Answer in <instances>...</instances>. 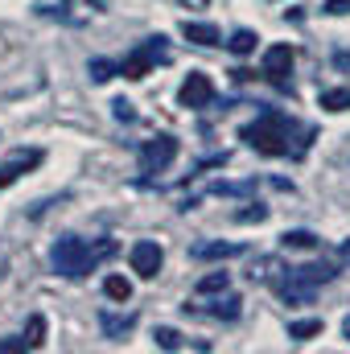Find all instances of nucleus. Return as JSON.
<instances>
[{"label": "nucleus", "instance_id": "obj_1", "mask_svg": "<svg viewBox=\"0 0 350 354\" xmlns=\"http://www.w3.org/2000/svg\"><path fill=\"white\" fill-rule=\"evenodd\" d=\"M116 256V243L111 239H79V235H62L54 248H50V264L58 276H66V280H79V276H87L95 268L103 264V260H111Z\"/></svg>", "mask_w": 350, "mask_h": 354}, {"label": "nucleus", "instance_id": "obj_2", "mask_svg": "<svg viewBox=\"0 0 350 354\" xmlns=\"http://www.w3.org/2000/svg\"><path fill=\"white\" fill-rule=\"evenodd\" d=\"M293 132H297V120H293L288 111L264 107L260 115H256V124H248L239 136H243L256 153H264V157H284V153L301 157V149H293Z\"/></svg>", "mask_w": 350, "mask_h": 354}, {"label": "nucleus", "instance_id": "obj_3", "mask_svg": "<svg viewBox=\"0 0 350 354\" xmlns=\"http://www.w3.org/2000/svg\"><path fill=\"white\" fill-rule=\"evenodd\" d=\"M334 276H338V268L326 264V260L305 264V268H284V276H280L276 292H280L288 305H309V301H313V292H317L322 284H330Z\"/></svg>", "mask_w": 350, "mask_h": 354}, {"label": "nucleus", "instance_id": "obj_4", "mask_svg": "<svg viewBox=\"0 0 350 354\" xmlns=\"http://www.w3.org/2000/svg\"><path fill=\"white\" fill-rule=\"evenodd\" d=\"M157 62H169V46H165L161 33H157V37H145V41L120 62V75H124V79H145Z\"/></svg>", "mask_w": 350, "mask_h": 354}, {"label": "nucleus", "instance_id": "obj_5", "mask_svg": "<svg viewBox=\"0 0 350 354\" xmlns=\"http://www.w3.org/2000/svg\"><path fill=\"white\" fill-rule=\"evenodd\" d=\"M177 153H181V145H177V136H169V132L145 140L140 153H136V157H140V174H165L177 161Z\"/></svg>", "mask_w": 350, "mask_h": 354}, {"label": "nucleus", "instance_id": "obj_6", "mask_svg": "<svg viewBox=\"0 0 350 354\" xmlns=\"http://www.w3.org/2000/svg\"><path fill=\"white\" fill-rule=\"evenodd\" d=\"M293 46L288 41H280V46H268L264 50V62H260V75L268 79V83H276L280 91H293L288 87V75H293Z\"/></svg>", "mask_w": 350, "mask_h": 354}, {"label": "nucleus", "instance_id": "obj_7", "mask_svg": "<svg viewBox=\"0 0 350 354\" xmlns=\"http://www.w3.org/2000/svg\"><path fill=\"white\" fill-rule=\"evenodd\" d=\"M128 264H132V272H136L140 280H153V276L161 272V264H165V252H161L157 239H140V243H132Z\"/></svg>", "mask_w": 350, "mask_h": 354}, {"label": "nucleus", "instance_id": "obj_8", "mask_svg": "<svg viewBox=\"0 0 350 354\" xmlns=\"http://www.w3.org/2000/svg\"><path fill=\"white\" fill-rule=\"evenodd\" d=\"M177 103H181V107H190V111L210 107V103H214V83H210V75L190 71V79L181 83V91H177Z\"/></svg>", "mask_w": 350, "mask_h": 354}, {"label": "nucleus", "instance_id": "obj_9", "mask_svg": "<svg viewBox=\"0 0 350 354\" xmlns=\"http://www.w3.org/2000/svg\"><path fill=\"white\" fill-rule=\"evenodd\" d=\"M181 37L194 46H223V33L210 21H181Z\"/></svg>", "mask_w": 350, "mask_h": 354}, {"label": "nucleus", "instance_id": "obj_10", "mask_svg": "<svg viewBox=\"0 0 350 354\" xmlns=\"http://www.w3.org/2000/svg\"><path fill=\"white\" fill-rule=\"evenodd\" d=\"M33 165H42V153H37V149H29V153H17L8 165H0V189H4V185H12L17 177L25 174V169H33Z\"/></svg>", "mask_w": 350, "mask_h": 354}, {"label": "nucleus", "instance_id": "obj_11", "mask_svg": "<svg viewBox=\"0 0 350 354\" xmlns=\"http://www.w3.org/2000/svg\"><path fill=\"white\" fill-rule=\"evenodd\" d=\"M243 252H248L243 243H194V248H190L194 260H235V256H243Z\"/></svg>", "mask_w": 350, "mask_h": 354}, {"label": "nucleus", "instance_id": "obj_12", "mask_svg": "<svg viewBox=\"0 0 350 354\" xmlns=\"http://www.w3.org/2000/svg\"><path fill=\"white\" fill-rule=\"evenodd\" d=\"M206 313H210V317H219V322H239V313H243V297L223 292L219 301H210V305H206Z\"/></svg>", "mask_w": 350, "mask_h": 354}, {"label": "nucleus", "instance_id": "obj_13", "mask_svg": "<svg viewBox=\"0 0 350 354\" xmlns=\"http://www.w3.org/2000/svg\"><path fill=\"white\" fill-rule=\"evenodd\" d=\"M280 272H284V264L276 256H256L248 276H252V284H280Z\"/></svg>", "mask_w": 350, "mask_h": 354}, {"label": "nucleus", "instance_id": "obj_14", "mask_svg": "<svg viewBox=\"0 0 350 354\" xmlns=\"http://www.w3.org/2000/svg\"><path fill=\"white\" fill-rule=\"evenodd\" d=\"M227 288H231V272H223V268H219V272H206V276L194 284L198 297H219V292H227Z\"/></svg>", "mask_w": 350, "mask_h": 354}, {"label": "nucleus", "instance_id": "obj_15", "mask_svg": "<svg viewBox=\"0 0 350 354\" xmlns=\"http://www.w3.org/2000/svg\"><path fill=\"white\" fill-rule=\"evenodd\" d=\"M99 326H103V334H107L111 342H120V338H124V334H128V330L136 326V317H132V313L116 317V313H107V309H103V313H99Z\"/></svg>", "mask_w": 350, "mask_h": 354}, {"label": "nucleus", "instance_id": "obj_16", "mask_svg": "<svg viewBox=\"0 0 350 354\" xmlns=\"http://www.w3.org/2000/svg\"><path fill=\"white\" fill-rule=\"evenodd\" d=\"M256 177H248V181H214L210 185V194H227V198H248V194H256Z\"/></svg>", "mask_w": 350, "mask_h": 354}, {"label": "nucleus", "instance_id": "obj_17", "mask_svg": "<svg viewBox=\"0 0 350 354\" xmlns=\"http://www.w3.org/2000/svg\"><path fill=\"white\" fill-rule=\"evenodd\" d=\"M280 243H284L288 252H313V248H317V235H313V231H284Z\"/></svg>", "mask_w": 350, "mask_h": 354}, {"label": "nucleus", "instance_id": "obj_18", "mask_svg": "<svg viewBox=\"0 0 350 354\" xmlns=\"http://www.w3.org/2000/svg\"><path fill=\"white\" fill-rule=\"evenodd\" d=\"M322 334V317H305V322H288V338L293 342H309Z\"/></svg>", "mask_w": 350, "mask_h": 354}, {"label": "nucleus", "instance_id": "obj_19", "mask_svg": "<svg viewBox=\"0 0 350 354\" xmlns=\"http://www.w3.org/2000/svg\"><path fill=\"white\" fill-rule=\"evenodd\" d=\"M317 103H322L326 111H347V107H350V87H334V91H322V95H317Z\"/></svg>", "mask_w": 350, "mask_h": 354}, {"label": "nucleus", "instance_id": "obj_20", "mask_svg": "<svg viewBox=\"0 0 350 354\" xmlns=\"http://www.w3.org/2000/svg\"><path fill=\"white\" fill-rule=\"evenodd\" d=\"M256 41H260V37H256L252 29H235V33H231V41H227V50L243 58V54H252V50H256Z\"/></svg>", "mask_w": 350, "mask_h": 354}, {"label": "nucleus", "instance_id": "obj_21", "mask_svg": "<svg viewBox=\"0 0 350 354\" xmlns=\"http://www.w3.org/2000/svg\"><path fill=\"white\" fill-rule=\"evenodd\" d=\"M153 342H157L161 351H181V346H185V338L177 334L174 326H157V330H153Z\"/></svg>", "mask_w": 350, "mask_h": 354}, {"label": "nucleus", "instance_id": "obj_22", "mask_svg": "<svg viewBox=\"0 0 350 354\" xmlns=\"http://www.w3.org/2000/svg\"><path fill=\"white\" fill-rule=\"evenodd\" d=\"M103 292H107L111 301H120V305L132 301V284H128L124 276H107V280H103Z\"/></svg>", "mask_w": 350, "mask_h": 354}, {"label": "nucleus", "instance_id": "obj_23", "mask_svg": "<svg viewBox=\"0 0 350 354\" xmlns=\"http://www.w3.org/2000/svg\"><path fill=\"white\" fill-rule=\"evenodd\" d=\"M87 71H91V83H107V79L120 75V66H116V62H103V58H95Z\"/></svg>", "mask_w": 350, "mask_h": 354}, {"label": "nucleus", "instance_id": "obj_24", "mask_svg": "<svg viewBox=\"0 0 350 354\" xmlns=\"http://www.w3.org/2000/svg\"><path fill=\"white\" fill-rule=\"evenodd\" d=\"M25 338H29V351H37V346L46 342V317H42V313L29 317V334H25Z\"/></svg>", "mask_w": 350, "mask_h": 354}, {"label": "nucleus", "instance_id": "obj_25", "mask_svg": "<svg viewBox=\"0 0 350 354\" xmlns=\"http://www.w3.org/2000/svg\"><path fill=\"white\" fill-rule=\"evenodd\" d=\"M111 115H116L120 124H132V120H136V111H132L128 99H116V103H111Z\"/></svg>", "mask_w": 350, "mask_h": 354}, {"label": "nucleus", "instance_id": "obj_26", "mask_svg": "<svg viewBox=\"0 0 350 354\" xmlns=\"http://www.w3.org/2000/svg\"><path fill=\"white\" fill-rule=\"evenodd\" d=\"M235 218H239V223H264V218H268V206H260V202H252V210H239Z\"/></svg>", "mask_w": 350, "mask_h": 354}, {"label": "nucleus", "instance_id": "obj_27", "mask_svg": "<svg viewBox=\"0 0 350 354\" xmlns=\"http://www.w3.org/2000/svg\"><path fill=\"white\" fill-rule=\"evenodd\" d=\"M4 351H29V338H0V354Z\"/></svg>", "mask_w": 350, "mask_h": 354}, {"label": "nucleus", "instance_id": "obj_28", "mask_svg": "<svg viewBox=\"0 0 350 354\" xmlns=\"http://www.w3.org/2000/svg\"><path fill=\"white\" fill-rule=\"evenodd\" d=\"M334 66H338V71H347V75H350V50H334Z\"/></svg>", "mask_w": 350, "mask_h": 354}, {"label": "nucleus", "instance_id": "obj_29", "mask_svg": "<svg viewBox=\"0 0 350 354\" xmlns=\"http://www.w3.org/2000/svg\"><path fill=\"white\" fill-rule=\"evenodd\" d=\"M322 12H350V0H326Z\"/></svg>", "mask_w": 350, "mask_h": 354}, {"label": "nucleus", "instance_id": "obj_30", "mask_svg": "<svg viewBox=\"0 0 350 354\" xmlns=\"http://www.w3.org/2000/svg\"><path fill=\"white\" fill-rule=\"evenodd\" d=\"M338 252H342V260L350 264V239H342V248H338Z\"/></svg>", "mask_w": 350, "mask_h": 354}, {"label": "nucleus", "instance_id": "obj_31", "mask_svg": "<svg viewBox=\"0 0 350 354\" xmlns=\"http://www.w3.org/2000/svg\"><path fill=\"white\" fill-rule=\"evenodd\" d=\"M342 338H347V342H350V317H347V322H342Z\"/></svg>", "mask_w": 350, "mask_h": 354}]
</instances>
